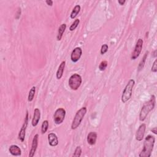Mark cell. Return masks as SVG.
Wrapping results in <instances>:
<instances>
[{"label":"cell","mask_w":157,"mask_h":157,"mask_svg":"<svg viewBox=\"0 0 157 157\" xmlns=\"http://www.w3.org/2000/svg\"><path fill=\"white\" fill-rule=\"evenodd\" d=\"M155 139V137L152 135H148L144 142V148L142 152L140 153V157H150L152 155V152L153 149Z\"/></svg>","instance_id":"cell-1"},{"label":"cell","mask_w":157,"mask_h":157,"mask_svg":"<svg viewBox=\"0 0 157 157\" xmlns=\"http://www.w3.org/2000/svg\"><path fill=\"white\" fill-rule=\"evenodd\" d=\"M156 103V99L155 96L154 95H152V97H151L150 100L146 102L142 106L140 114H139V120L140 121L143 122L146 120L147 116H148V114L150 111H152L155 106Z\"/></svg>","instance_id":"cell-2"},{"label":"cell","mask_w":157,"mask_h":157,"mask_svg":"<svg viewBox=\"0 0 157 157\" xmlns=\"http://www.w3.org/2000/svg\"><path fill=\"white\" fill-rule=\"evenodd\" d=\"M87 111V107H83L76 112L75 117L73 120H72V122L71 124L72 130H76L78 127V126L81 125L84 117H85Z\"/></svg>","instance_id":"cell-3"},{"label":"cell","mask_w":157,"mask_h":157,"mask_svg":"<svg viewBox=\"0 0 157 157\" xmlns=\"http://www.w3.org/2000/svg\"><path fill=\"white\" fill-rule=\"evenodd\" d=\"M135 84V81L134 79H130L128 83L126 84L122 95V101L123 103H125L131 98L132 96V88L134 87Z\"/></svg>","instance_id":"cell-4"},{"label":"cell","mask_w":157,"mask_h":157,"mask_svg":"<svg viewBox=\"0 0 157 157\" xmlns=\"http://www.w3.org/2000/svg\"><path fill=\"white\" fill-rule=\"evenodd\" d=\"M82 77L78 74H74L69 78V86L72 90H77L82 84Z\"/></svg>","instance_id":"cell-5"},{"label":"cell","mask_w":157,"mask_h":157,"mask_svg":"<svg viewBox=\"0 0 157 157\" xmlns=\"http://www.w3.org/2000/svg\"><path fill=\"white\" fill-rule=\"evenodd\" d=\"M66 116V111L63 108H58L53 115V121L56 125H60L64 121Z\"/></svg>","instance_id":"cell-6"},{"label":"cell","mask_w":157,"mask_h":157,"mask_svg":"<svg viewBox=\"0 0 157 157\" xmlns=\"http://www.w3.org/2000/svg\"><path fill=\"white\" fill-rule=\"evenodd\" d=\"M143 43L144 41L142 39H139L137 41V43L136 44V46L135 47L134 51L132 52L131 58V60H136L139 56L140 55L142 49V46H143Z\"/></svg>","instance_id":"cell-7"},{"label":"cell","mask_w":157,"mask_h":157,"mask_svg":"<svg viewBox=\"0 0 157 157\" xmlns=\"http://www.w3.org/2000/svg\"><path fill=\"white\" fill-rule=\"evenodd\" d=\"M28 124V111H27L26 116L25 118V120H24V123L22 126V128L19 131V136H18V138L22 142H23L25 140V135H26V130L27 128V126Z\"/></svg>","instance_id":"cell-8"},{"label":"cell","mask_w":157,"mask_h":157,"mask_svg":"<svg viewBox=\"0 0 157 157\" xmlns=\"http://www.w3.org/2000/svg\"><path fill=\"white\" fill-rule=\"evenodd\" d=\"M82 54V50L80 47H76L72 50L71 54V61L74 63L77 62L80 60Z\"/></svg>","instance_id":"cell-9"},{"label":"cell","mask_w":157,"mask_h":157,"mask_svg":"<svg viewBox=\"0 0 157 157\" xmlns=\"http://www.w3.org/2000/svg\"><path fill=\"white\" fill-rule=\"evenodd\" d=\"M146 129V125L145 123H142L139 126V127L136 133V139L137 141H141L143 139Z\"/></svg>","instance_id":"cell-10"},{"label":"cell","mask_w":157,"mask_h":157,"mask_svg":"<svg viewBox=\"0 0 157 157\" xmlns=\"http://www.w3.org/2000/svg\"><path fill=\"white\" fill-rule=\"evenodd\" d=\"M38 140H39V135L38 134H36L33 139L31 150H30V152L29 153V157H33L36 151L37 150L38 146Z\"/></svg>","instance_id":"cell-11"},{"label":"cell","mask_w":157,"mask_h":157,"mask_svg":"<svg viewBox=\"0 0 157 157\" xmlns=\"http://www.w3.org/2000/svg\"><path fill=\"white\" fill-rule=\"evenodd\" d=\"M41 118V111L38 108H36L34 111V115H33V118L32 120V126L35 127V126H37L39 123V122Z\"/></svg>","instance_id":"cell-12"},{"label":"cell","mask_w":157,"mask_h":157,"mask_svg":"<svg viewBox=\"0 0 157 157\" xmlns=\"http://www.w3.org/2000/svg\"><path fill=\"white\" fill-rule=\"evenodd\" d=\"M48 141H49V145L52 147L57 146L58 144V137L57 135L55 133H53V132H51V133L48 135Z\"/></svg>","instance_id":"cell-13"},{"label":"cell","mask_w":157,"mask_h":157,"mask_svg":"<svg viewBox=\"0 0 157 157\" xmlns=\"http://www.w3.org/2000/svg\"><path fill=\"white\" fill-rule=\"evenodd\" d=\"M9 151L10 153L13 156H18L22 155L21 149L19 146H16V145H12V146H11L9 149Z\"/></svg>","instance_id":"cell-14"},{"label":"cell","mask_w":157,"mask_h":157,"mask_svg":"<svg viewBox=\"0 0 157 157\" xmlns=\"http://www.w3.org/2000/svg\"><path fill=\"white\" fill-rule=\"evenodd\" d=\"M97 133L96 132H90L87 136V142L88 144L93 146L96 144V139H97Z\"/></svg>","instance_id":"cell-15"},{"label":"cell","mask_w":157,"mask_h":157,"mask_svg":"<svg viewBox=\"0 0 157 157\" xmlns=\"http://www.w3.org/2000/svg\"><path fill=\"white\" fill-rule=\"evenodd\" d=\"M65 64H66V62L65 61H63L61 64H60L59 67L58 68V70L57 71V74H56V76L57 79H60L63 75V72H64V68H65Z\"/></svg>","instance_id":"cell-16"},{"label":"cell","mask_w":157,"mask_h":157,"mask_svg":"<svg viewBox=\"0 0 157 157\" xmlns=\"http://www.w3.org/2000/svg\"><path fill=\"white\" fill-rule=\"evenodd\" d=\"M66 28V25L65 23L62 24V25H60V27L58 28V34L57 36V41H61L64 32H65V29Z\"/></svg>","instance_id":"cell-17"},{"label":"cell","mask_w":157,"mask_h":157,"mask_svg":"<svg viewBox=\"0 0 157 157\" xmlns=\"http://www.w3.org/2000/svg\"><path fill=\"white\" fill-rule=\"evenodd\" d=\"M81 6L80 5H76V6L74 8V9H72L70 17L72 19H74L77 17V15H78V14L79 13V12L81 11Z\"/></svg>","instance_id":"cell-18"},{"label":"cell","mask_w":157,"mask_h":157,"mask_svg":"<svg viewBox=\"0 0 157 157\" xmlns=\"http://www.w3.org/2000/svg\"><path fill=\"white\" fill-rule=\"evenodd\" d=\"M148 53H149V52H146V53H145V55H144L143 58L141 60V61L140 62L139 64V66H138V70L139 71H141V70H142L143 69L144 66L145 65V63H146V60L147 58Z\"/></svg>","instance_id":"cell-19"},{"label":"cell","mask_w":157,"mask_h":157,"mask_svg":"<svg viewBox=\"0 0 157 157\" xmlns=\"http://www.w3.org/2000/svg\"><path fill=\"white\" fill-rule=\"evenodd\" d=\"M35 93H36V87H33L29 92V94L28 96V101L29 102H32L33 100Z\"/></svg>","instance_id":"cell-20"},{"label":"cell","mask_w":157,"mask_h":157,"mask_svg":"<svg viewBox=\"0 0 157 157\" xmlns=\"http://www.w3.org/2000/svg\"><path fill=\"white\" fill-rule=\"evenodd\" d=\"M49 122L48 120H44V121L42 123L41 126V132L43 134H45L48 130V128H49Z\"/></svg>","instance_id":"cell-21"},{"label":"cell","mask_w":157,"mask_h":157,"mask_svg":"<svg viewBox=\"0 0 157 157\" xmlns=\"http://www.w3.org/2000/svg\"><path fill=\"white\" fill-rule=\"evenodd\" d=\"M80 23V20L79 19H76L74 22L72 23V25L70 26L69 27V30L71 32H72V31H74V30L78 27V24H79Z\"/></svg>","instance_id":"cell-22"},{"label":"cell","mask_w":157,"mask_h":157,"mask_svg":"<svg viewBox=\"0 0 157 157\" xmlns=\"http://www.w3.org/2000/svg\"><path fill=\"white\" fill-rule=\"evenodd\" d=\"M81 153H82V149L80 146H77L76 147V149H75V151H74V153L73 154V156L74 157H79L81 156Z\"/></svg>","instance_id":"cell-23"},{"label":"cell","mask_w":157,"mask_h":157,"mask_svg":"<svg viewBox=\"0 0 157 157\" xmlns=\"http://www.w3.org/2000/svg\"><path fill=\"white\" fill-rule=\"evenodd\" d=\"M107 66V61H102L99 65V69L100 71H104Z\"/></svg>","instance_id":"cell-24"},{"label":"cell","mask_w":157,"mask_h":157,"mask_svg":"<svg viewBox=\"0 0 157 157\" xmlns=\"http://www.w3.org/2000/svg\"><path fill=\"white\" fill-rule=\"evenodd\" d=\"M107 50H108V45L103 44L101 46V50H100L101 54V55H104V54H105L107 52Z\"/></svg>","instance_id":"cell-25"},{"label":"cell","mask_w":157,"mask_h":157,"mask_svg":"<svg viewBox=\"0 0 157 157\" xmlns=\"http://www.w3.org/2000/svg\"><path fill=\"white\" fill-rule=\"evenodd\" d=\"M152 71L153 72H156L157 71V60H155L152 67Z\"/></svg>","instance_id":"cell-26"},{"label":"cell","mask_w":157,"mask_h":157,"mask_svg":"<svg viewBox=\"0 0 157 157\" xmlns=\"http://www.w3.org/2000/svg\"><path fill=\"white\" fill-rule=\"evenodd\" d=\"M46 3H47V4L48 6H52L53 1H52V0H47V1H46Z\"/></svg>","instance_id":"cell-27"},{"label":"cell","mask_w":157,"mask_h":157,"mask_svg":"<svg viewBox=\"0 0 157 157\" xmlns=\"http://www.w3.org/2000/svg\"><path fill=\"white\" fill-rule=\"evenodd\" d=\"M125 2H126L125 0H123V1H122V0H118V3H119V4L121 6H123L125 3Z\"/></svg>","instance_id":"cell-28"},{"label":"cell","mask_w":157,"mask_h":157,"mask_svg":"<svg viewBox=\"0 0 157 157\" xmlns=\"http://www.w3.org/2000/svg\"><path fill=\"white\" fill-rule=\"evenodd\" d=\"M151 131H152V132H153V133H154L155 135H156V134H157V131H156V127L153 128L152 130H151Z\"/></svg>","instance_id":"cell-29"},{"label":"cell","mask_w":157,"mask_h":157,"mask_svg":"<svg viewBox=\"0 0 157 157\" xmlns=\"http://www.w3.org/2000/svg\"><path fill=\"white\" fill-rule=\"evenodd\" d=\"M20 12H21V9L20 8V9H19V10H18V13H20ZM17 15H18V17H17V19H18L20 17V14H18Z\"/></svg>","instance_id":"cell-30"},{"label":"cell","mask_w":157,"mask_h":157,"mask_svg":"<svg viewBox=\"0 0 157 157\" xmlns=\"http://www.w3.org/2000/svg\"><path fill=\"white\" fill-rule=\"evenodd\" d=\"M153 57H155V58H156V50H155L153 52Z\"/></svg>","instance_id":"cell-31"}]
</instances>
